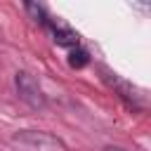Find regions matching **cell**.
I'll list each match as a JSON object with an SVG mask.
<instances>
[{"label":"cell","mask_w":151,"mask_h":151,"mask_svg":"<svg viewBox=\"0 0 151 151\" xmlns=\"http://www.w3.org/2000/svg\"><path fill=\"white\" fill-rule=\"evenodd\" d=\"M14 83H17V92H19V97H21L26 104H31L33 109H42V106H45L42 90H40L38 80H35L31 73H24V71H21V73H17Z\"/></svg>","instance_id":"cell-1"},{"label":"cell","mask_w":151,"mask_h":151,"mask_svg":"<svg viewBox=\"0 0 151 151\" xmlns=\"http://www.w3.org/2000/svg\"><path fill=\"white\" fill-rule=\"evenodd\" d=\"M14 142L26 144L38 151H64V144L47 132H19V134H14Z\"/></svg>","instance_id":"cell-2"},{"label":"cell","mask_w":151,"mask_h":151,"mask_svg":"<svg viewBox=\"0 0 151 151\" xmlns=\"http://www.w3.org/2000/svg\"><path fill=\"white\" fill-rule=\"evenodd\" d=\"M54 42L64 45V47H76L78 45V35L68 28H54Z\"/></svg>","instance_id":"cell-3"},{"label":"cell","mask_w":151,"mask_h":151,"mask_svg":"<svg viewBox=\"0 0 151 151\" xmlns=\"http://www.w3.org/2000/svg\"><path fill=\"white\" fill-rule=\"evenodd\" d=\"M87 61H90V57H87L85 50H71V54H68V64H71L73 68H83Z\"/></svg>","instance_id":"cell-4"},{"label":"cell","mask_w":151,"mask_h":151,"mask_svg":"<svg viewBox=\"0 0 151 151\" xmlns=\"http://www.w3.org/2000/svg\"><path fill=\"white\" fill-rule=\"evenodd\" d=\"M26 12L33 17V21H40V24H47V17H45V9L35 2H26Z\"/></svg>","instance_id":"cell-5"},{"label":"cell","mask_w":151,"mask_h":151,"mask_svg":"<svg viewBox=\"0 0 151 151\" xmlns=\"http://www.w3.org/2000/svg\"><path fill=\"white\" fill-rule=\"evenodd\" d=\"M104 151H125V149H118V146H106Z\"/></svg>","instance_id":"cell-6"}]
</instances>
